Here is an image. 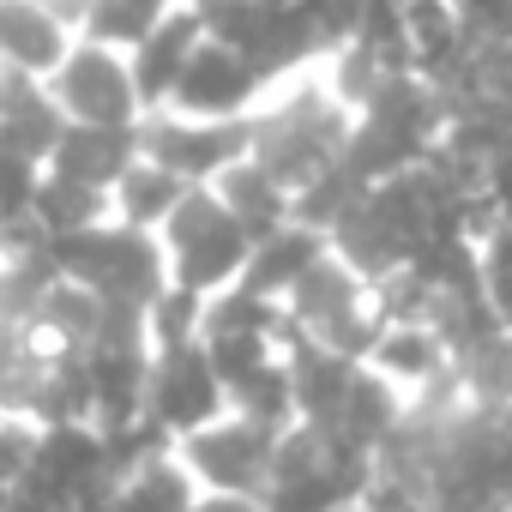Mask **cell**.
Wrapping results in <instances>:
<instances>
[{"instance_id":"6da1fadb","label":"cell","mask_w":512,"mask_h":512,"mask_svg":"<svg viewBox=\"0 0 512 512\" xmlns=\"http://www.w3.org/2000/svg\"><path fill=\"white\" fill-rule=\"evenodd\" d=\"M350 133H356V109L332 91L326 67H314V73H296V79L272 85V97L253 115L247 157L266 163L290 193H302L314 175L344 163Z\"/></svg>"},{"instance_id":"7a4b0ae2","label":"cell","mask_w":512,"mask_h":512,"mask_svg":"<svg viewBox=\"0 0 512 512\" xmlns=\"http://www.w3.org/2000/svg\"><path fill=\"white\" fill-rule=\"evenodd\" d=\"M440 133H446L440 85H428L422 73H398L356 109V133H350L344 163L374 187V181H392V175L428 163Z\"/></svg>"},{"instance_id":"3957f363","label":"cell","mask_w":512,"mask_h":512,"mask_svg":"<svg viewBox=\"0 0 512 512\" xmlns=\"http://www.w3.org/2000/svg\"><path fill=\"white\" fill-rule=\"evenodd\" d=\"M49 260H55L61 278L97 290L109 308H139V314H151V308L169 296V253H163L157 229H133V223H121V217L49 241Z\"/></svg>"},{"instance_id":"277c9868","label":"cell","mask_w":512,"mask_h":512,"mask_svg":"<svg viewBox=\"0 0 512 512\" xmlns=\"http://www.w3.org/2000/svg\"><path fill=\"white\" fill-rule=\"evenodd\" d=\"M368 482H374V458L362 446H350L338 428L290 422L284 440H278L266 512H338V506H362Z\"/></svg>"},{"instance_id":"5b68a950","label":"cell","mask_w":512,"mask_h":512,"mask_svg":"<svg viewBox=\"0 0 512 512\" xmlns=\"http://www.w3.org/2000/svg\"><path fill=\"white\" fill-rule=\"evenodd\" d=\"M157 241L169 253V290H187L199 302L241 284V272L253 260V235L235 223V211L211 187H187V199L169 211Z\"/></svg>"},{"instance_id":"8992f818","label":"cell","mask_w":512,"mask_h":512,"mask_svg":"<svg viewBox=\"0 0 512 512\" xmlns=\"http://www.w3.org/2000/svg\"><path fill=\"white\" fill-rule=\"evenodd\" d=\"M284 314H290V326H296L302 338H314V344H326V350H344V356H356V362H368V350H374V338H380V326H386L380 290H374L356 266H344L332 247L314 260V272L284 296Z\"/></svg>"},{"instance_id":"52a82bcc","label":"cell","mask_w":512,"mask_h":512,"mask_svg":"<svg viewBox=\"0 0 512 512\" xmlns=\"http://www.w3.org/2000/svg\"><path fill=\"white\" fill-rule=\"evenodd\" d=\"M278 440H284V428L253 422V416H241V410H223L217 422L181 434L175 452H181V464L199 476V488L266 500V488H272V464H278Z\"/></svg>"},{"instance_id":"ba28073f","label":"cell","mask_w":512,"mask_h":512,"mask_svg":"<svg viewBox=\"0 0 512 512\" xmlns=\"http://www.w3.org/2000/svg\"><path fill=\"white\" fill-rule=\"evenodd\" d=\"M49 91H55L61 115L79 121V127H139L151 115L145 97H139L133 61L121 49L91 43V37H79L67 49V61L49 73Z\"/></svg>"},{"instance_id":"9c48e42d","label":"cell","mask_w":512,"mask_h":512,"mask_svg":"<svg viewBox=\"0 0 512 512\" xmlns=\"http://www.w3.org/2000/svg\"><path fill=\"white\" fill-rule=\"evenodd\" d=\"M253 145V121H193L175 109H157L139 121V151L181 175L187 187H211L229 163H241Z\"/></svg>"},{"instance_id":"30bf717a","label":"cell","mask_w":512,"mask_h":512,"mask_svg":"<svg viewBox=\"0 0 512 512\" xmlns=\"http://www.w3.org/2000/svg\"><path fill=\"white\" fill-rule=\"evenodd\" d=\"M272 97V79L253 67L241 49H223V43H199L187 73L175 79L169 103L175 115H193V121H253L260 115V103Z\"/></svg>"},{"instance_id":"8fae6325","label":"cell","mask_w":512,"mask_h":512,"mask_svg":"<svg viewBox=\"0 0 512 512\" xmlns=\"http://www.w3.org/2000/svg\"><path fill=\"white\" fill-rule=\"evenodd\" d=\"M229 410V386L217 380L211 356L199 344H169L157 350L151 362V392H145V416L163 428V434H193L205 422H217Z\"/></svg>"},{"instance_id":"7c38bea8","label":"cell","mask_w":512,"mask_h":512,"mask_svg":"<svg viewBox=\"0 0 512 512\" xmlns=\"http://www.w3.org/2000/svg\"><path fill=\"white\" fill-rule=\"evenodd\" d=\"M73 43L79 31L55 7H43V0H0V73L49 79Z\"/></svg>"},{"instance_id":"4fadbf2b","label":"cell","mask_w":512,"mask_h":512,"mask_svg":"<svg viewBox=\"0 0 512 512\" xmlns=\"http://www.w3.org/2000/svg\"><path fill=\"white\" fill-rule=\"evenodd\" d=\"M368 368H380L392 386H404L410 398H422L428 386H440V380L458 374V356L440 338V326H428V320H386L380 338H374V350H368Z\"/></svg>"},{"instance_id":"5bb4252c","label":"cell","mask_w":512,"mask_h":512,"mask_svg":"<svg viewBox=\"0 0 512 512\" xmlns=\"http://www.w3.org/2000/svg\"><path fill=\"white\" fill-rule=\"evenodd\" d=\"M284 356H290V380H296V422L332 428L344 398H350V386H356V374H362V362L344 356V350H326V344H314L302 332L290 338Z\"/></svg>"},{"instance_id":"9a60e30c","label":"cell","mask_w":512,"mask_h":512,"mask_svg":"<svg viewBox=\"0 0 512 512\" xmlns=\"http://www.w3.org/2000/svg\"><path fill=\"white\" fill-rule=\"evenodd\" d=\"M410 392L404 386H392L380 368H368L362 362V374H356V386H350V398H344V410H338V434L350 440V446H362L368 458H380L398 434H404V422H410Z\"/></svg>"},{"instance_id":"2e32d148","label":"cell","mask_w":512,"mask_h":512,"mask_svg":"<svg viewBox=\"0 0 512 512\" xmlns=\"http://www.w3.org/2000/svg\"><path fill=\"white\" fill-rule=\"evenodd\" d=\"M199 43H205V31H199V13H193V0H187V7H175L139 49H127L133 79H139V97H145L151 115L169 103V91H175V79L187 73V61H193Z\"/></svg>"},{"instance_id":"e0dca14e","label":"cell","mask_w":512,"mask_h":512,"mask_svg":"<svg viewBox=\"0 0 512 512\" xmlns=\"http://www.w3.org/2000/svg\"><path fill=\"white\" fill-rule=\"evenodd\" d=\"M133 157H139V127H79V121H67V133L49 157V175L109 193Z\"/></svg>"},{"instance_id":"ac0fdd59","label":"cell","mask_w":512,"mask_h":512,"mask_svg":"<svg viewBox=\"0 0 512 512\" xmlns=\"http://www.w3.org/2000/svg\"><path fill=\"white\" fill-rule=\"evenodd\" d=\"M67 133V115L49 91V79H25V73H7V103H0V145L25 151L31 163L49 169L55 145Z\"/></svg>"},{"instance_id":"d6986e66","label":"cell","mask_w":512,"mask_h":512,"mask_svg":"<svg viewBox=\"0 0 512 512\" xmlns=\"http://www.w3.org/2000/svg\"><path fill=\"white\" fill-rule=\"evenodd\" d=\"M332 241L320 235V229H308V223H278L272 235H260L253 241V260H247V272H241V284L247 290H260V296H272V302H284L308 272H314V260L326 253Z\"/></svg>"},{"instance_id":"ffe728a7","label":"cell","mask_w":512,"mask_h":512,"mask_svg":"<svg viewBox=\"0 0 512 512\" xmlns=\"http://www.w3.org/2000/svg\"><path fill=\"white\" fill-rule=\"evenodd\" d=\"M211 193L235 211V223L260 241V235H272L278 223H290L296 217V193L266 169V163H253V157H241V163H229L217 181H211Z\"/></svg>"},{"instance_id":"44dd1931","label":"cell","mask_w":512,"mask_h":512,"mask_svg":"<svg viewBox=\"0 0 512 512\" xmlns=\"http://www.w3.org/2000/svg\"><path fill=\"white\" fill-rule=\"evenodd\" d=\"M187 199V181L181 175H169L163 163H151L145 151L121 169V181L109 187V205H115V217L121 223H133V229H163L169 223V211Z\"/></svg>"},{"instance_id":"7402d4cb","label":"cell","mask_w":512,"mask_h":512,"mask_svg":"<svg viewBox=\"0 0 512 512\" xmlns=\"http://www.w3.org/2000/svg\"><path fill=\"white\" fill-rule=\"evenodd\" d=\"M199 494H205V488H199V476L181 464L175 446L121 476V512H193Z\"/></svg>"},{"instance_id":"603a6c76","label":"cell","mask_w":512,"mask_h":512,"mask_svg":"<svg viewBox=\"0 0 512 512\" xmlns=\"http://www.w3.org/2000/svg\"><path fill=\"white\" fill-rule=\"evenodd\" d=\"M109 217H115V205H109L103 187H79V181H61V175L43 169V187H37V199H31V223H37L49 241L79 235V229H97V223H109Z\"/></svg>"},{"instance_id":"cb8c5ba5","label":"cell","mask_w":512,"mask_h":512,"mask_svg":"<svg viewBox=\"0 0 512 512\" xmlns=\"http://www.w3.org/2000/svg\"><path fill=\"white\" fill-rule=\"evenodd\" d=\"M175 7L187 0H85V19H79V37L103 43V49H139Z\"/></svg>"},{"instance_id":"d4e9b609","label":"cell","mask_w":512,"mask_h":512,"mask_svg":"<svg viewBox=\"0 0 512 512\" xmlns=\"http://www.w3.org/2000/svg\"><path fill=\"white\" fill-rule=\"evenodd\" d=\"M193 13H199V31H205L211 43L241 49L253 67H260L266 37H272V19H278L272 0H193Z\"/></svg>"},{"instance_id":"484cf974","label":"cell","mask_w":512,"mask_h":512,"mask_svg":"<svg viewBox=\"0 0 512 512\" xmlns=\"http://www.w3.org/2000/svg\"><path fill=\"white\" fill-rule=\"evenodd\" d=\"M368 199V181L350 169V163H338V169H326V175H314L302 193H296V223H308V229H320V235H332L356 205Z\"/></svg>"},{"instance_id":"4316f807","label":"cell","mask_w":512,"mask_h":512,"mask_svg":"<svg viewBox=\"0 0 512 512\" xmlns=\"http://www.w3.org/2000/svg\"><path fill=\"white\" fill-rule=\"evenodd\" d=\"M229 410L253 416V422H272V428H290L296 422V380H290V356L253 368L241 386H229Z\"/></svg>"},{"instance_id":"83f0119b","label":"cell","mask_w":512,"mask_h":512,"mask_svg":"<svg viewBox=\"0 0 512 512\" xmlns=\"http://www.w3.org/2000/svg\"><path fill=\"white\" fill-rule=\"evenodd\" d=\"M476 266H482V296L500 314V326L512 332V223H494L476 241Z\"/></svg>"},{"instance_id":"f1b7e54d","label":"cell","mask_w":512,"mask_h":512,"mask_svg":"<svg viewBox=\"0 0 512 512\" xmlns=\"http://www.w3.org/2000/svg\"><path fill=\"white\" fill-rule=\"evenodd\" d=\"M37 187H43V163H31L13 145H0V229H13V223L31 217Z\"/></svg>"},{"instance_id":"f546056e","label":"cell","mask_w":512,"mask_h":512,"mask_svg":"<svg viewBox=\"0 0 512 512\" xmlns=\"http://www.w3.org/2000/svg\"><path fill=\"white\" fill-rule=\"evenodd\" d=\"M476 43H512V0H446Z\"/></svg>"},{"instance_id":"4dcf8cb0","label":"cell","mask_w":512,"mask_h":512,"mask_svg":"<svg viewBox=\"0 0 512 512\" xmlns=\"http://www.w3.org/2000/svg\"><path fill=\"white\" fill-rule=\"evenodd\" d=\"M193 512H266V500H253V494H199L193 500Z\"/></svg>"},{"instance_id":"1f68e13d","label":"cell","mask_w":512,"mask_h":512,"mask_svg":"<svg viewBox=\"0 0 512 512\" xmlns=\"http://www.w3.org/2000/svg\"><path fill=\"white\" fill-rule=\"evenodd\" d=\"M43 7H55V13H61L73 31H79V19H85V0H43Z\"/></svg>"},{"instance_id":"d6a6232c","label":"cell","mask_w":512,"mask_h":512,"mask_svg":"<svg viewBox=\"0 0 512 512\" xmlns=\"http://www.w3.org/2000/svg\"><path fill=\"white\" fill-rule=\"evenodd\" d=\"M7 494H13V482H0V512H7Z\"/></svg>"},{"instance_id":"836d02e7","label":"cell","mask_w":512,"mask_h":512,"mask_svg":"<svg viewBox=\"0 0 512 512\" xmlns=\"http://www.w3.org/2000/svg\"><path fill=\"white\" fill-rule=\"evenodd\" d=\"M338 512H368V506H338Z\"/></svg>"},{"instance_id":"e575fe53","label":"cell","mask_w":512,"mask_h":512,"mask_svg":"<svg viewBox=\"0 0 512 512\" xmlns=\"http://www.w3.org/2000/svg\"><path fill=\"white\" fill-rule=\"evenodd\" d=\"M500 223H512V211H506V217H500Z\"/></svg>"},{"instance_id":"d590c367","label":"cell","mask_w":512,"mask_h":512,"mask_svg":"<svg viewBox=\"0 0 512 512\" xmlns=\"http://www.w3.org/2000/svg\"><path fill=\"white\" fill-rule=\"evenodd\" d=\"M500 512H512V500H506V506H500Z\"/></svg>"}]
</instances>
